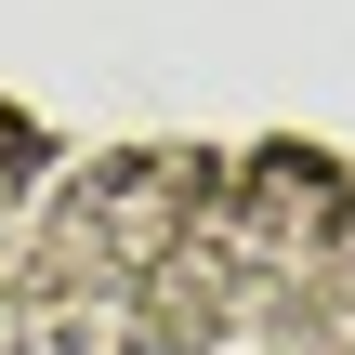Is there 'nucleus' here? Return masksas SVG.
<instances>
[]
</instances>
